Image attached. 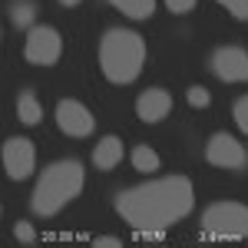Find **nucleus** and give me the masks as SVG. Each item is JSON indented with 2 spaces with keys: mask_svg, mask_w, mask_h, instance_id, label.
<instances>
[{
  "mask_svg": "<svg viewBox=\"0 0 248 248\" xmlns=\"http://www.w3.org/2000/svg\"><path fill=\"white\" fill-rule=\"evenodd\" d=\"M169 109H172V96L166 90H146L136 99V113L142 123H159V119L169 116Z\"/></svg>",
  "mask_w": 248,
  "mask_h": 248,
  "instance_id": "obj_10",
  "label": "nucleus"
},
{
  "mask_svg": "<svg viewBox=\"0 0 248 248\" xmlns=\"http://www.w3.org/2000/svg\"><path fill=\"white\" fill-rule=\"evenodd\" d=\"M79 0H60V7H77Z\"/></svg>",
  "mask_w": 248,
  "mask_h": 248,
  "instance_id": "obj_22",
  "label": "nucleus"
},
{
  "mask_svg": "<svg viewBox=\"0 0 248 248\" xmlns=\"http://www.w3.org/2000/svg\"><path fill=\"white\" fill-rule=\"evenodd\" d=\"M195 192L186 175H166L146 186L123 192L116 199V212L133 225V229H169L175 222H182L192 212Z\"/></svg>",
  "mask_w": 248,
  "mask_h": 248,
  "instance_id": "obj_1",
  "label": "nucleus"
},
{
  "mask_svg": "<svg viewBox=\"0 0 248 248\" xmlns=\"http://www.w3.org/2000/svg\"><path fill=\"white\" fill-rule=\"evenodd\" d=\"M123 162V142H119V136H106V139H99L93 149V166L103 172L116 169Z\"/></svg>",
  "mask_w": 248,
  "mask_h": 248,
  "instance_id": "obj_11",
  "label": "nucleus"
},
{
  "mask_svg": "<svg viewBox=\"0 0 248 248\" xmlns=\"http://www.w3.org/2000/svg\"><path fill=\"white\" fill-rule=\"evenodd\" d=\"M186 96H189V106H195V109H205V106L212 103V96H209V90H205V86H192Z\"/></svg>",
  "mask_w": 248,
  "mask_h": 248,
  "instance_id": "obj_16",
  "label": "nucleus"
},
{
  "mask_svg": "<svg viewBox=\"0 0 248 248\" xmlns=\"http://www.w3.org/2000/svg\"><path fill=\"white\" fill-rule=\"evenodd\" d=\"M83 179H86V172H83V166L77 159H63V162L46 166L37 182V189H33V199H30L33 212L43 215V218L57 215L66 202H73L83 192Z\"/></svg>",
  "mask_w": 248,
  "mask_h": 248,
  "instance_id": "obj_3",
  "label": "nucleus"
},
{
  "mask_svg": "<svg viewBox=\"0 0 248 248\" xmlns=\"http://www.w3.org/2000/svg\"><path fill=\"white\" fill-rule=\"evenodd\" d=\"M235 123H238V129L248 136V96H242V99L235 103Z\"/></svg>",
  "mask_w": 248,
  "mask_h": 248,
  "instance_id": "obj_19",
  "label": "nucleus"
},
{
  "mask_svg": "<svg viewBox=\"0 0 248 248\" xmlns=\"http://www.w3.org/2000/svg\"><path fill=\"white\" fill-rule=\"evenodd\" d=\"M14 235H17L20 245H33V242H37V232H33L30 222H17V225H14Z\"/></svg>",
  "mask_w": 248,
  "mask_h": 248,
  "instance_id": "obj_17",
  "label": "nucleus"
},
{
  "mask_svg": "<svg viewBox=\"0 0 248 248\" xmlns=\"http://www.w3.org/2000/svg\"><path fill=\"white\" fill-rule=\"evenodd\" d=\"M37 166V153H33V142L23 139V136H14L3 142V169L10 179H27Z\"/></svg>",
  "mask_w": 248,
  "mask_h": 248,
  "instance_id": "obj_7",
  "label": "nucleus"
},
{
  "mask_svg": "<svg viewBox=\"0 0 248 248\" xmlns=\"http://www.w3.org/2000/svg\"><path fill=\"white\" fill-rule=\"evenodd\" d=\"M133 166L139 172H155L159 169V155H155V149H149V146H136L133 149Z\"/></svg>",
  "mask_w": 248,
  "mask_h": 248,
  "instance_id": "obj_15",
  "label": "nucleus"
},
{
  "mask_svg": "<svg viewBox=\"0 0 248 248\" xmlns=\"http://www.w3.org/2000/svg\"><path fill=\"white\" fill-rule=\"evenodd\" d=\"M63 53V40L53 27H30L27 43H23V57L33 66H53Z\"/></svg>",
  "mask_w": 248,
  "mask_h": 248,
  "instance_id": "obj_5",
  "label": "nucleus"
},
{
  "mask_svg": "<svg viewBox=\"0 0 248 248\" xmlns=\"http://www.w3.org/2000/svg\"><path fill=\"white\" fill-rule=\"evenodd\" d=\"M212 70L225 83H245L248 79V53L242 46H222L212 53Z\"/></svg>",
  "mask_w": 248,
  "mask_h": 248,
  "instance_id": "obj_9",
  "label": "nucleus"
},
{
  "mask_svg": "<svg viewBox=\"0 0 248 248\" xmlns=\"http://www.w3.org/2000/svg\"><path fill=\"white\" fill-rule=\"evenodd\" d=\"M205 159L212 166H218V169H242L245 166V149H242V142L235 136L215 133L209 139V146H205Z\"/></svg>",
  "mask_w": 248,
  "mask_h": 248,
  "instance_id": "obj_8",
  "label": "nucleus"
},
{
  "mask_svg": "<svg viewBox=\"0 0 248 248\" xmlns=\"http://www.w3.org/2000/svg\"><path fill=\"white\" fill-rule=\"evenodd\" d=\"M235 20H248V0H218Z\"/></svg>",
  "mask_w": 248,
  "mask_h": 248,
  "instance_id": "obj_18",
  "label": "nucleus"
},
{
  "mask_svg": "<svg viewBox=\"0 0 248 248\" xmlns=\"http://www.w3.org/2000/svg\"><path fill=\"white\" fill-rule=\"evenodd\" d=\"M57 123H60V129H63L66 136H73V139L90 136L93 126H96L93 113H90L79 99H60L57 103Z\"/></svg>",
  "mask_w": 248,
  "mask_h": 248,
  "instance_id": "obj_6",
  "label": "nucleus"
},
{
  "mask_svg": "<svg viewBox=\"0 0 248 248\" xmlns=\"http://www.w3.org/2000/svg\"><path fill=\"white\" fill-rule=\"evenodd\" d=\"M17 116L23 126H37L40 119H43V106H40V99L33 90H23L17 99Z\"/></svg>",
  "mask_w": 248,
  "mask_h": 248,
  "instance_id": "obj_12",
  "label": "nucleus"
},
{
  "mask_svg": "<svg viewBox=\"0 0 248 248\" xmlns=\"http://www.w3.org/2000/svg\"><path fill=\"white\" fill-rule=\"evenodd\" d=\"M202 238L205 242L248 238V205H242V202H212L202 212Z\"/></svg>",
  "mask_w": 248,
  "mask_h": 248,
  "instance_id": "obj_4",
  "label": "nucleus"
},
{
  "mask_svg": "<svg viewBox=\"0 0 248 248\" xmlns=\"http://www.w3.org/2000/svg\"><path fill=\"white\" fill-rule=\"evenodd\" d=\"M37 14H40L37 0H14L10 3V23L14 27H33L37 23Z\"/></svg>",
  "mask_w": 248,
  "mask_h": 248,
  "instance_id": "obj_13",
  "label": "nucleus"
},
{
  "mask_svg": "<svg viewBox=\"0 0 248 248\" xmlns=\"http://www.w3.org/2000/svg\"><path fill=\"white\" fill-rule=\"evenodd\" d=\"M119 14H126L129 20H146V17H153V10H155V0H109Z\"/></svg>",
  "mask_w": 248,
  "mask_h": 248,
  "instance_id": "obj_14",
  "label": "nucleus"
},
{
  "mask_svg": "<svg viewBox=\"0 0 248 248\" xmlns=\"http://www.w3.org/2000/svg\"><path fill=\"white\" fill-rule=\"evenodd\" d=\"M142 63H146V43L139 33L133 30H106L99 40V66H103V77L109 83H133L142 73Z\"/></svg>",
  "mask_w": 248,
  "mask_h": 248,
  "instance_id": "obj_2",
  "label": "nucleus"
},
{
  "mask_svg": "<svg viewBox=\"0 0 248 248\" xmlns=\"http://www.w3.org/2000/svg\"><path fill=\"white\" fill-rule=\"evenodd\" d=\"M166 7H169V14H189L195 10V0H166Z\"/></svg>",
  "mask_w": 248,
  "mask_h": 248,
  "instance_id": "obj_20",
  "label": "nucleus"
},
{
  "mask_svg": "<svg viewBox=\"0 0 248 248\" xmlns=\"http://www.w3.org/2000/svg\"><path fill=\"white\" fill-rule=\"evenodd\" d=\"M93 245H96V248H119V238H113V235H103V238H96Z\"/></svg>",
  "mask_w": 248,
  "mask_h": 248,
  "instance_id": "obj_21",
  "label": "nucleus"
}]
</instances>
